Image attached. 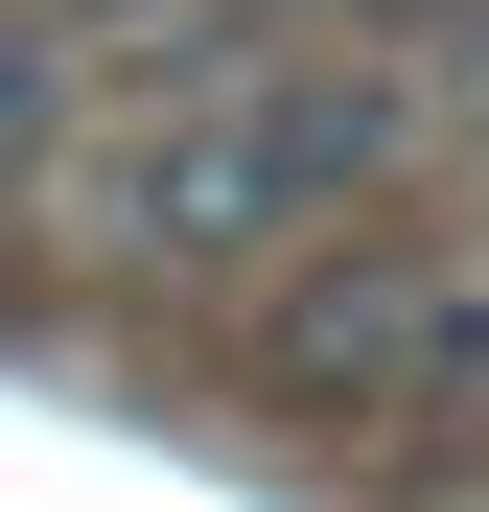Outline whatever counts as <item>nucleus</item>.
<instances>
[{
	"mask_svg": "<svg viewBox=\"0 0 489 512\" xmlns=\"http://www.w3.org/2000/svg\"><path fill=\"white\" fill-rule=\"evenodd\" d=\"M373 163H396V94H350V70H187V94L140 117L117 163V233L140 256H303V233H350L373 210Z\"/></svg>",
	"mask_w": 489,
	"mask_h": 512,
	"instance_id": "nucleus-1",
	"label": "nucleus"
},
{
	"mask_svg": "<svg viewBox=\"0 0 489 512\" xmlns=\"http://www.w3.org/2000/svg\"><path fill=\"white\" fill-rule=\"evenodd\" d=\"M257 373L303 419H489V280L420 256V233H326L257 326Z\"/></svg>",
	"mask_w": 489,
	"mask_h": 512,
	"instance_id": "nucleus-2",
	"label": "nucleus"
},
{
	"mask_svg": "<svg viewBox=\"0 0 489 512\" xmlns=\"http://www.w3.org/2000/svg\"><path fill=\"white\" fill-rule=\"evenodd\" d=\"M47 140H70V70H47L24 24H0V187H24V163H47Z\"/></svg>",
	"mask_w": 489,
	"mask_h": 512,
	"instance_id": "nucleus-3",
	"label": "nucleus"
}]
</instances>
